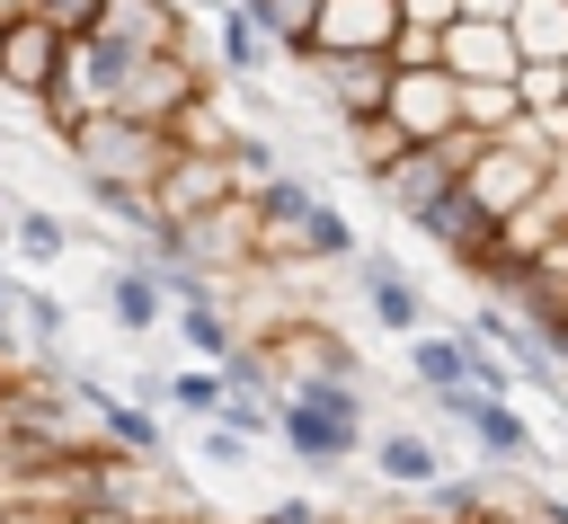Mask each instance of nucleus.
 I'll return each mask as SVG.
<instances>
[{"label":"nucleus","instance_id":"f257e3e1","mask_svg":"<svg viewBox=\"0 0 568 524\" xmlns=\"http://www.w3.org/2000/svg\"><path fill=\"white\" fill-rule=\"evenodd\" d=\"M248 231H257V275H311V266H346L364 240L355 222L293 169H275L266 187H248Z\"/></svg>","mask_w":568,"mask_h":524},{"label":"nucleus","instance_id":"f03ea898","mask_svg":"<svg viewBox=\"0 0 568 524\" xmlns=\"http://www.w3.org/2000/svg\"><path fill=\"white\" fill-rule=\"evenodd\" d=\"M275 444H284L311 480H337L346 462L373 453V391H364V382H328V373L293 382L284 409H275Z\"/></svg>","mask_w":568,"mask_h":524},{"label":"nucleus","instance_id":"7ed1b4c3","mask_svg":"<svg viewBox=\"0 0 568 524\" xmlns=\"http://www.w3.org/2000/svg\"><path fill=\"white\" fill-rule=\"evenodd\" d=\"M62 151H71V169H80L89 187H160V178H169V160H178V133H169V124H142V115L98 107Z\"/></svg>","mask_w":568,"mask_h":524},{"label":"nucleus","instance_id":"20e7f679","mask_svg":"<svg viewBox=\"0 0 568 524\" xmlns=\"http://www.w3.org/2000/svg\"><path fill=\"white\" fill-rule=\"evenodd\" d=\"M488 471H541V435H532V417L515 409V391H479V382H453V391H435L426 400Z\"/></svg>","mask_w":568,"mask_h":524},{"label":"nucleus","instance_id":"39448f33","mask_svg":"<svg viewBox=\"0 0 568 524\" xmlns=\"http://www.w3.org/2000/svg\"><path fill=\"white\" fill-rule=\"evenodd\" d=\"M470 160H479V133H444V142H399V151H390V160H382V169H373L364 187H373V204H382V213H399V222H408V213H426L435 195H453Z\"/></svg>","mask_w":568,"mask_h":524},{"label":"nucleus","instance_id":"423d86ee","mask_svg":"<svg viewBox=\"0 0 568 524\" xmlns=\"http://www.w3.org/2000/svg\"><path fill=\"white\" fill-rule=\"evenodd\" d=\"M550 169H559V160H550V151H541V142L515 124V133L479 142V160L462 169V195H470L488 222H515V213H532V195L550 187Z\"/></svg>","mask_w":568,"mask_h":524},{"label":"nucleus","instance_id":"0eeeda50","mask_svg":"<svg viewBox=\"0 0 568 524\" xmlns=\"http://www.w3.org/2000/svg\"><path fill=\"white\" fill-rule=\"evenodd\" d=\"M195 98H213V71H204L195 44H178V53H142V62L124 71L115 115H142V124H169V133H178V115H186Z\"/></svg>","mask_w":568,"mask_h":524},{"label":"nucleus","instance_id":"6e6552de","mask_svg":"<svg viewBox=\"0 0 568 524\" xmlns=\"http://www.w3.org/2000/svg\"><path fill=\"white\" fill-rule=\"evenodd\" d=\"M62 80H71V36H62V27H44L36 9H27V18H9V27H0V89H9V98H27V107H44Z\"/></svg>","mask_w":568,"mask_h":524},{"label":"nucleus","instance_id":"1a4fd4ad","mask_svg":"<svg viewBox=\"0 0 568 524\" xmlns=\"http://www.w3.org/2000/svg\"><path fill=\"white\" fill-rule=\"evenodd\" d=\"M337 275L364 293V311H373V329H382V337H417V329H435V320H426V284H417L390 249H355Z\"/></svg>","mask_w":568,"mask_h":524},{"label":"nucleus","instance_id":"9d476101","mask_svg":"<svg viewBox=\"0 0 568 524\" xmlns=\"http://www.w3.org/2000/svg\"><path fill=\"white\" fill-rule=\"evenodd\" d=\"M98 311H106L124 337H160V329H169V284H160L151 249H115V258L98 266Z\"/></svg>","mask_w":568,"mask_h":524},{"label":"nucleus","instance_id":"9b49d317","mask_svg":"<svg viewBox=\"0 0 568 524\" xmlns=\"http://www.w3.org/2000/svg\"><path fill=\"white\" fill-rule=\"evenodd\" d=\"M382 115L399 124V142H444V133H462V80H453L444 62L390 71V107H382Z\"/></svg>","mask_w":568,"mask_h":524},{"label":"nucleus","instance_id":"f8f14e48","mask_svg":"<svg viewBox=\"0 0 568 524\" xmlns=\"http://www.w3.org/2000/svg\"><path fill=\"white\" fill-rule=\"evenodd\" d=\"M302 71H311V89L337 124H364V115L390 107V53H311Z\"/></svg>","mask_w":568,"mask_h":524},{"label":"nucleus","instance_id":"ddd939ff","mask_svg":"<svg viewBox=\"0 0 568 524\" xmlns=\"http://www.w3.org/2000/svg\"><path fill=\"white\" fill-rule=\"evenodd\" d=\"M178 222H195V213H213V204H231V195H248L240 187V160H231V142L222 151H204V142H178V160H169V178L151 187Z\"/></svg>","mask_w":568,"mask_h":524},{"label":"nucleus","instance_id":"4468645a","mask_svg":"<svg viewBox=\"0 0 568 524\" xmlns=\"http://www.w3.org/2000/svg\"><path fill=\"white\" fill-rule=\"evenodd\" d=\"M444 71L453 80H524V44L506 18H453L444 27Z\"/></svg>","mask_w":568,"mask_h":524},{"label":"nucleus","instance_id":"2eb2a0df","mask_svg":"<svg viewBox=\"0 0 568 524\" xmlns=\"http://www.w3.org/2000/svg\"><path fill=\"white\" fill-rule=\"evenodd\" d=\"M373 480L390 488V497H426L435 480H444V444L426 435V426H373Z\"/></svg>","mask_w":568,"mask_h":524},{"label":"nucleus","instance_id":"dca6fc26","mask_svg":"<svg viewBox=\"0 0 568 524\" xmlns=\"http://www.w3.org/2000/svg\"><path fill=\"white\" fill-rule=\"evenodd\" d=\"M213 62H222V80L257 89V80L284 62V44H275V36H266V27H257L240 0H222V9H213Z\"/></svg>","mask_w":568,"mask_h":524},{"label":"nucleus","instance_id":"f3484780","mask_svg":"<svg viewBox=\"0 0 568 524\" xmlns=\"http://www.w3.org/2000/svg\"><path fill=\"white\" fill-rule=\"evenodd\" d=\"M399 36V0H328L311 53H390Z\"/></svg>","mask_w":568,"mask_h":524},{"label":"nucleus","instance_id":"a211bd4d","mask_svg":"<svg viewBox=\"0 0 568 524\" xmlns=\"http://www.w3.org/2000/svg\"><path fill=\"white\" fill-rule=\"evenodd\" d=\"M18 311H27V346H36V364L62 382V373H71V302H62L53 284H36V275H18Z\"/></svg>","mask_w":568,"mask_h":524},{"label":"nucleus","instance_id":"6ab92c4d","mask_svg":"<svg viewBox=\"0 0 568 524\" xmlns=\"http://www.w3.org/2000/svg\"><path fill=\"white\" fill-rule=\"evenodd\" d=\"M408 346V382L435 400V391H453V382H470V329H417V337H399Z\"/></svg>","mask_w":568,"mask_h":524},{"label":"nucleus","instance_id":"aec40b11","mask_svg":"<svg viewBox=\"0 0 568 524\" xmlns=\"http://www.w3.org/2000/svg\"><path fill=\"white\" fill-rule=\"evenodd\" d=\"M133 62H142V53L115 44V36H71V89H80L89 107H115V89H124Z\"/></svg>","mask_w":568,"mask_h":524},{"label":"nucleus","instance_id":"412c9836","mask_svg":"<svg viewBox=\"0 0 568 524\" xmlns=\"http://www.w3.org/2000/svg\"><path fill=\"white\" fill-rule=\"evenodd\" d=\"M169 329H178V346H186L195 364H231V355H240V337H248V329L231 320V302H178V311H169Z\"/></svg>","mask_w":568,"mask_h":524},{"label":"nucleus","instance_id":"4be33fe9","mask_svg":"<svg viewBox=\"0 0 568 524\" xmlns=\"http://www.w3.org/2000/svg\"><path fill=\"white\" fill-rule=\"evenodd\" d=\"M515 124H524V89H515V80H462V133L497 142V133H515Z\"/></svg>","mask_w":568,"mask_h":524},{"label":"nucleus","instance_id":"5701e85b","mask_svg":"<svg viewBox=\"0 0 568 524\" xmlns=\"http://www.w3.org/2000/svg\"><path fill=\"white\" fill-rule=\"evenodd\" d=\"M9 258H18V266H62V258H71V222L44 213V204H18V213H9Z\"/></svg>","mask_w":568,"mask_h":524},{"label":"nucleus","instance_id":"b1692460","mask_svg":"<svg viewBox=\"0 0 568 524\" xmlns=\"http://www.w3.org/2000/svg\"><path fill=\"white\" fill-rule=\"evenodd\" d=\"M222 400H231L222 364H169V417H186V426H213V417H222Z\"/></svg>","mask_w":568,"mask_h":524},{"label":"nucleus","instance_id":"393cba45","mask_svg":"<svg viewBox=\"0 0 568 524\" xmlns=\"http://www.w3.org/2000/svg\"><path fill=\"white\" fill-rule=\"evenodd\" d=\"M515 44L524 62H568V0H515Z\"/></svg>","mask_w":568,"mask_h":524},{"label":"nucleus","instance_id":"a878e982","mask_svg":"<svg viewBox=\"0 0 568 524\" xmlns=\"http://www.w3.org/2000/svg\"><path fill=\"white\" fill-rule=\"evenodd\" d=\"M275 44H284V62H311V36H320V9L328 0H240Z\"/></svg>","mask_w":568,"mask_h":524},{"label":"nucleus","instance_id":"bb28decb","mask_svg":"<svg viewBox=\"0 0 568 524\" xmlns=\"http://www.w3.org/2000/svg\"><path fill=\"white\" fill-rule=\"evenodd\" d=\"M231 160H240V187H266V178L284 169V160H275V142H266V133H248V124L231 133Z\"/></svg>","mask_w":568,"mask_h":524},{"label":"nucleus","instance_id":"cd10ccee","mask_svg":"<svg viewBox=\"0 0 568 524\" xmlns=\"http://www.w3.org/2000/svg\"><path fill=\"white\" fill-rule=\"evenodd\" d=\"M195 462H204V471H248V435L204 426V435H195Z\"/></svg>","mask_w":568,"mask_h":524},{"label":"nucleus","instance_id":"c85d7f7f","mask_svg":"<svg viewBox=\"0 0 568 524\" xmlns=\"http://www.w3.org/2000/svg\"><path fill=\"white\" fill-rule=\"evenodd\" d=\"M36 18H44V27H62V36H98L106 0H36Z\"/></svg>","mask_w":568,"mask_h":524},{"label":"nucleus","instance_id":"c756f323","mask_svg":"<svg viewBox=\"0 0 568 524\" xmlns=\"http://www.w3.org/2000/svg\"><path fill=\"white\" fill-rule=\"evenodd\" d=\"M257 524H355V515H328L320 497H275V506H257Z\"/></svg>","mask_w":568,"mask_h":524},{"label":"nucleus","instance_id":"7c9ffc66","mask_svg":"<svg viewBox=\"0 0 568 524\" xmlns=\"http://www.w3.org/2000/svg\"><path fill=\"white\" fill-rule=\"evenodd\" d=\"M524 133H532V142L559 160V151H568V98H559V107H541V115H524Z\"/></svg>","mask_w":568,"mask_h":524},{"label":"nucleus","instance_id":"2f4dec72","mask_svg":"<svg viewBox=\"0 0 568 524\" xmlns=\"http://www.w3.org/2000/svg\"><path fill=\"white\" fill-rule=\"evenodd\" d=\"M453 18H462V0H399V27H435L444 36Z\"/></svg>","mask_w":568,"mask_h":524},{"label":"nucleus","instance_id":"473e14b6","mask_svg":"<svg viewBox=\"0 0 568 524\" xmlns=\"http://www.w3.org/2000/svg\"><path fill=\"white\" fill-rule=\"evenodd\" d=\"M124 391H133L142 409H160V417H169V364H142V373H133Z\"/></svg>","mask_w":568,"mask_h":524},{"label":"nucleus","instance_id":"72a5a7b5","mask_svg":"<svg viewBox=\"0 0 568 524\" xmlns=\"http://www.w3.org/2000/svg\"><path fill=\"white\" fill-rule=\"evenodd\" d=\"M524 524H568V497H559V488H532V497H524Z\"/></svg>","mask_w":568,"mask_h":524},{"label":"nucleus","instance_id":"f704fd0d","mask_svg":"<svg viewBox=\"0 0 568 524\" xmlns=\"http://www.w3.org/2000/svg\"><path fill=\"white\" fill-rule=\"evenodd\" d=\"M0 524H71V515H62V506H9Z\"/></svg>","mask_w":568,"mask_h":524},{"label":"nucleus","instance_id":"c9c22d12","mask_svg":"<svg viewBox=\"0 0 568 524\" xmlns=\"http://www.w3.org/2000/svg\"><path fill=\"white\" fill-rule=\"evenodd\" d=\"M382 524H435V515H426L417 497H390V515H382Z\"/></svg>","mask_w":568,"mask_h":524},{"label":"nucleus","instance_id":"e433bc0d","mask_svg":"<svg viewBox=\"0 0 568 524\" xmlns=\"http://www.w3.org/2000/svg\"><path fill=\"white\" fill-rule=\"evenodd\" d=\"M462 18H515V0H462Z\"/></svg>","mask_w":568,"mask_h":524},{"label":"nucleus","instance_id":"4c0bfd02","mask_svg":"<svg viewBox=\"0 0 568 524\" xmlns=\"http://www.w3.org/2000/svg\"><path fill=\"white\" fill-rule=\"evenodd\" d=\"M9 275H18V258H9V222H0V284H9Z\"/></svg>","mask_w":568,"mask_h":524},{"label":"nucleus","instance_id":"58836bf2","mask_svg":"<svg viewBox=\"0 0 568 524\" xmlns=\"http://www.w3.org/2000/svg\"><path fill=\"white\" fill-rule=\"evenodd\" d=\"M27 9H36V0H0V27H9V18H27Z\"/></svg>","mask_w":568,"mask_h":524},{"label":"nucleus","instance_id":"ea45409f","mask_svg":"<svg viewBox=\"0 0 568 524\" xmlns=\"http://www.w3.org/2000/svg\"><path fill=\"white\" fill-rule=\"evenodd\" d=\"M488 524H524V506H497V515H488Z\"/></svg>","mask_w":568,"mask_h":524},{"label":"nucleus","instance_id":"a19ab883","mask_svg":"<svg viewBox=\"0 0 568 524\" xmlns=\"http://www.w3.org/2000/svg\"><path fill=\"white\" fill-rule=\"evenodd\" d=\"M18 382H27V373H9V364H0V400H9V391H18Z\"/></svg>","mask_w":568,"mask_h":524},{"label":"nucleus","instance_id":"79ce46f5","mask_svg":"<svg viewBox=\"0 0 568 524\" xmlns=\"http://www.w3.org/2000/svg\"><path fill=\"white\" fill-rule=\"evenodd\" d=\"M9 213H18V204H9V187H0V222H9Z\"/></svg>","mask_w":568,"mask_h":524},{"label":"nucleus","instance_id":"37998d69","mask_svg":"<svg viewBox=\"0 0 568 524\" xmlns=\"http://www.w3.org/2000/svg\"><path fill=\"white\" fill-rule=\"evenodd\" d=\"M559 80H568V62H559Z\"/></svg>","mask_w":568,"mask_h":524}]
</instances>
